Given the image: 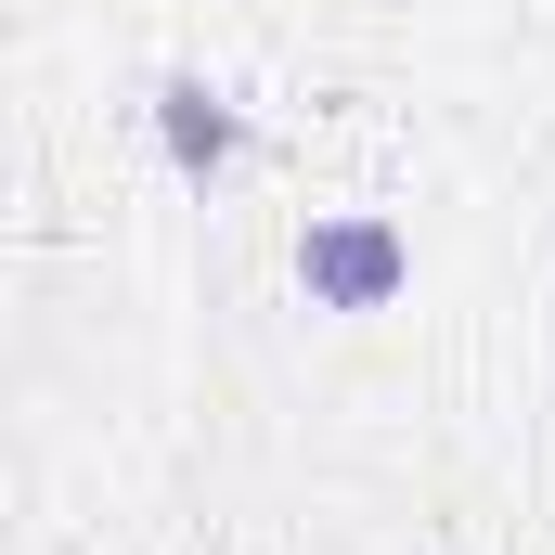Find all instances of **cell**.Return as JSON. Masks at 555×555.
<instances>
[{
  "mask_svg": "<svg viewBox=\"0 0 555 555\" xmlns=\"http://www.w3.org/2000/svg\"><path fill=\"white\" fill-rule=\"evenodd\" d=\"M297 284L323 310H388L414 284V246H401V220H310L297 233Z\"/></svg>",
  "mask_w": 555,
  "mask_h": 555,
  "instance_id": "obj_1",
  "label": "cell"
},
{
  "mask_svg": "<svg viewBox=\"0 0 555 555\" xmlns=\"http://www.w3.org/2000/svg\"><path fill=\"white\" fill-rule=\"evenodd\" d=\"M155 130H168V155H181V168H194V181H207V168H233V104H220V91H207V78H168V91H155Z\"/></svg>",
  "mask_w": 555,
  "mask_h": 555,
  "instance_id": "obj_2",
  "label": "cell"
}]
</instances>
